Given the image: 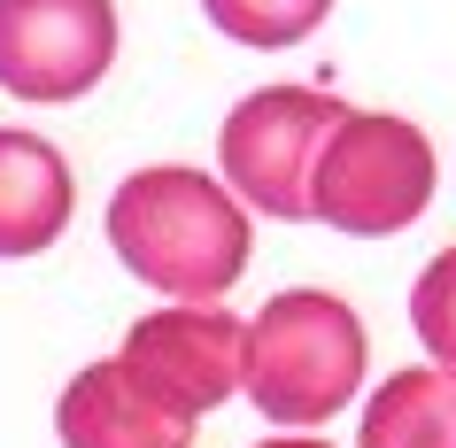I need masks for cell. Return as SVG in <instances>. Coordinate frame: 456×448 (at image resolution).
<instances>
[{"label":"cell","mask_w":456,"mask_h":448,"mask_svg":"<svg viewBox=\"0 0 456 448\" xmlns=\"http://www.w3.org/2000/svg\"><path fill=\"white\" fill-rule=\"evenodd\" d=\"M325 8L333 0H201V16L232 47H302L325 24Z\"/></svg>","instance_id":"10"},{"label":"cell","mask_w":456,"mask_h":448,"mask_svg":"<svg viewBox=\"0 0 456 448\" xmlns=\"http://www.w3.org/2000/svg\"><path fill=\"white\" fill-rule=\"evenodd\" d=\"M193 418H201V410H186V402L170 395L155 371H140L132 355L86 363V371L62 387V402H54L62 448H186Z\"/></svg>","instance_id":"7"},{"label":"cell","mask_w":456,"mask_h":448,"mask_svg":"<svg viewBox=\"0 0 456 448\" xmlns=\"http://www.w3.org/2000/svg\"><path fill=\"white\" fill-rule=\"evenodd\" d=\"M124 355L155 371L186 410H216L224 395H248V325L224 302H170L147 309L124 332Z\"/></svg>","instance_id":"6"},{"label":"cell","mask_w":456,"mask_h":448,"mask_svg":"<svg viewBox=\"0 0 456 448\" xmlns=\"http://www.w3.org/2000/svg\"><path fill=\"white\" fill-rule=\"evenodd\" d=\"M410 325H418V348L456 371V248H441L418 271V286H410Z\"/></svg>","instance_id":"11"},{"label":"cell","mask_w":456,"mask_h":448,"mask_svg":"<svg viewBox=\"0 0 456 448\" xmlns=\"http://www.w3.org/2000/svg\"><path fill=\"white\" fill-rule=\"evenodd\" d=\"M109 248L124 271L178 302H216L248 271V209L186 163H155L124 178L109 201Z\"/></svg>","instance_id":"1"},{"label":"cell","mask_w":456,"mask_h":448,"mask_svg":"<svg viewBox=\"0 0 456 448\" xmlns=\"http://www.w3.org/2000/svg\"><path fill=\"white\" fill-rule=\"evenodd\" d=\"M117 62L109 0H0V86L16 101H77Z\"/></svg>","instance_id":"5"},{"label":"cell","mask_w":456,"mask_h":448,"mask_svg":"<svg viewBox=\"0 0 456 448\" xmlns=\"http://www.w3.org/2000/svg\"><path fill=\"white\" fill-rule=\"evenodd\" d=\"M264 448H333V441H310V433H279V441H264Z\"/></svg>","instance_id":"12"},{"label":"cell","mask_w":456,"mask_h":448,"mask_svg":"<svg viewBox=\"0 0 456 448\" xmlns=\"http://www.w3.org/2000/svg\"><path fill=\"white\" fill-rule=\"evenodd\" d=\"M363 387V317L325 286L271 294L248 317V402L287 433L340 418Z\"/></svg>","instance_id":"2"},{"label":"cell","mask_w":456,"mask_h":448,"mask_svg":"<svg viewBox=\"0 0 456 448\" xmlns=\"http://www.w3.org/2000/svg\"><path fill=\"white\" fill-rule=\"evenodd\" d=\"M426 201H433V140L410 117L348 109L317 155L310 216L348 240H387V232H410L426 216Z\"/></svg>","instance_id":"3"},{"label":"cell","mask_w":456,"mask_h":448,"mask_svg":"<svg viewBox=\"0 0 456 448\" xmlns=\"http://www.w3.org/2000/svg\"><path fill=\"white\" fill-rule=\"evenodd\" d=\"M70 224V170L39 132H0V256H39Z\"/></svg>","instance_id":"8"},{"label":"cell","mask_w":456,"mask_h":448,"mask_svg":"<svg viewBox=\"0 0 456 448\" xmlns=\"http://www.w3.org/2000/svg\"><path fill=\"white\" fill-rule=\"evenodd\" d=\"M356 448H456V371L418 363L395 371L363 402V441Z\"/></svg>","instance_id":"9"},{"label":"cell","mask_w":456,"mask_h":448,"mask_svg":"<svg viewBox=\"0 0 456 448\" xmlns=\"http://www.w3.org/2000/svg\"><path fill=\"white\" fill-rule=\"evenodd\" d=\"M340 117L348 109L333 94H317V86H264V94H248L224 117V140H216V163L232 178V193H240L248 209L302 224L310 216L317 155H325Z\"/></svg>","instance_id":"4"}]
</instances>
